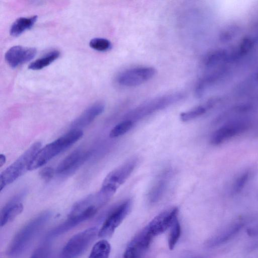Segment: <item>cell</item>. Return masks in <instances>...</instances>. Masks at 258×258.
<instances>
[{
    "instance_id": "9c48e42d",
    "label": "cell",
    "mask_w": 258,
    "mask_h": 258,
    "mask_svg": "<svg viewBox=\"0 0 258 258\" xmlns=\"http://www.w3.org/2000/svg\"><path fill=\"white\" fill-rule=\"evenodd\" d=\"M153 237L146 226L129 242L123 257L141 258L149 248Z\"/></svg>"
},
{
    "instance_id": "7402d4cb",
    "label": "cell",
    "mask_w": 258,
    "mask_h": 258,
    "mask_svg": "<svg viewBox=\"0 0 258 258\" xmlns=\"http://www.w3.org/2000/svg\"><path fill=\"white\" fill-rule=\"evenodd\" d=\"M213 105V101H209L205 105L198 106L189 110L182 112L180 114V119L183 122L193 120L206 112Z\"/></svg>"
},
{
    "instance_id": "d6a6232c",
    "label": "cell",
    "mask_w": 258,
    "mask_h": 258,
    "mask_svg": "<svg viewBox=\"0 0 258 258\" xmlns=\"http://www.w3.org/2000/svg\"><path fill=\"white\" fill-rule=\"evenodd\" d=\"M192 258H202V257H192Z\"/></svg>"
},
{
    "instance_id": "ffe728a7",
    "label": "cell",
    "mask_w": 258,
    "mask_h": 258,
    "mask_svg": "<svg viewBox=\"0 0 258 258\" xmlns=\"http://www.w3.org/2000/svg\"><path fill=\"white\" fill-rule=\"evenodd\" d=\"M59 55L60 52L58 50H51L44 56L32 62L29 65L28 69L32 70H41L57 59Z\"/></svg>"
},
{
    "instance_id": "cb8c5ba5",
    "label": "cell",
    "mask_w": 258,
    "mask_h": 258,
    "mask_svg": "<svg viewBox=\"0 0 258 258\" xmlns=\"http://www.w3.org/2000/svg\"><path fill=\"white\" fill-rule=\"evenodd\" d=\"M134 122L131 120H125L115 125L109 133L111 138H115L122 136L128 132L133 126Z\"/></svg>"
},
{
    "instance_id": "3957f363",
    "label": "cell",
    "mask_w": 258,
    "mask_h": 258,
    "mask_svg": "<svg viewBox=\"0 0 258 258\" xmlns=\"http://www.w3.org/2000/svg\"><path fill=\"white\" fill-rule=\"evenodd\" d=\"M83 136L81 129H72L55 141L40 148L34 157L29 170L40 167L79 141Z\"/></svg>"
},
{
    "instance_id": "2e32d148",
    "label": "cell",
    "mask_w": 258,
    "mask_h": 258,
    "mask_svg": "<svg viewBox=\"0 0 258 258\" xmlns=\"http://www.w3.org/2000/svg\"><path fill=\"white\" fill-rule=\"evenodd\" d=\"M23 196V192L16 195L3 208L0 215L1 227L13 221L22 213L23 205L21 201Z\"/></svg>"
},
{
    "instance_id": "44dd1931",
    "label": "cell",
    "mask_w": 258,
    "mask_h": 258,
    "mask_svg": "<svg viewBox=\"0 0 258 258\" xmlns=\"http://www.w3.org/2000/svg\"><path fill=\"white\" fill-rule=\"evenodd\" d=\"M110 251V243L106 239H101L94 245L88 258H109Z\"/></svg>"
},
{
    "instance_id": "603a6c76",
    "label": "cell",
    "mask_w": 258,
    "mask_h": 258,
    "mask_svg": "<svg viewBox=\"0 0 258 258\" xmlns=\"http://www.w3.org/2000/svg\"><path fill=\"white\" fill-rule=\"evenodd\" d=\"M168 237V244L170 250L174 249L181 234V227L177 217L171 225Z\"/></svg>"
},
{
    "instance_id": "83f0119b",
    "label": "cell",
    "mask_w": 258,
    "mask_h": 258,
    "mask_svg": "<svg viewBox=\"0 0 258 258\" xmlns=\"http://www.w3.org/2000/svg\"><path fill=\"white\" fill-rule=\"evenodd\" d=\"M48 250L47 245H41L33 252L30 258H47Z\"/></svg>"
},
{
    "instance_id": "8fae6325",
    "label": "cell",
    "mask_w": 258,
    "mask_h": 258,
    "mask_svg": "<svg viewBox=\"0 0 258 258\" xmlns=\"http://www.w3.org/2000/svg\"><path fill=\"white\" fill-rule=\"evenodd\" d=\"M248 123L244 120H235L223 125L212 135L210 143L218 145L246 131Z\"/></svg>"
},
{
    "instance_id": "d4e9b609",
    "label": "cell",
    "mask_w": 258,
    "mask_h": 258,
    "mask_svg": "<svg viewBox=\"0 0 258 258\" xmlns=\"http://www.w3.org/2000/svg\"><path fill=\"white\" fill-rule=\"evenodd\" d=\"M90 46L99 51H106L111 49L112 44L109 40L102 38H94L89 42Z\"/></svg>"
},
{
    "instance_id": "5bb4252c",
    "label": "cell",
    "mask_w": 258,
    "mask_h": 258,
    "mask_svg": "<svg viewBox=\"0 0 258 258\" xmlns=\"http://www.w3.org/2000/svg\"><path fill=\"white\" fill-rule=\"evenodd\" d=\"M183 97V94L180 92L158 97L143 104L136 109L134 113L137 114H146L170 105L180 100Z\"/></svg>"
},
{
    "instance_id": "30bf717a",
    "label": "cell",
    "mask_w": 258,
    "mask_h": 258,
    "mask_svg": "<svg viewBox=\"0 0 258 258\" xmlns=\"http://www.w3.org/2000/svg\"><path fill=\"white\" fill-rule=\"evenodd\" d=\"M245 224L243 218H239L224 227L206 242L207 247L214 248L223 245L235 237Z\"/></svg>"
},
{
    "instance_id": "52a82bcc",
    "label": "cell",
    "mask_w": 258,
    "mask_h": 258,
    "mask_svg": "<svg viewBox=\"0 0 258 258\" xmlns=\"http://www.w3.org/2000/svg\"><path fill=\"white\" fill-rule=\"evenodd\" d=\"M131 207L132 202L128 199L112 210L99 230L98 236L100 238L111 236L115 229L129 214Z\"/></svg>"
},
{
    "instance_id": "9a60e30c",
    "label": "cell",
    "mask_w": 258,
    "mask_h": 258,
    "mask_svg": "<svg viewBox=\"0 0 258 258\" xmlns=\"http://www.w3.org/2000/svg\"><path fill=\"white\" fill-rule=\"evenodd\" d=\"M36 52L35 48L16 45L6 52L5 58L11 67L15 68L32 59Z\"/></svg>"
},
{
    "instance_id": "4fadbf2b",
    "label": "cell",
    "mask_w": 258,
    "mask_h": 258,
    "mask_svg": "<svg viewBox=\"0 0 258 258\" xmlns=\"http://www.w3.org/2000/svg\"><path fill=\"white\" fill-rule=\"evenodd\" d=\"M178 209L173 207L167 209L155 216L147 225L153 236L164 233L169 228L174 220L177 217Z\"/></svg>"
},
{
    "instance_id": "836d02e7",
    "label": "cell",
    "mask_w": 258,
    "mask_h": 258,
    "mask_svg": "<svg viewBox=\"0 0 258 258\" xmlns=\"http://www.w3.org/2000/svg\"></svg>"
},
{
    "instance_id": "e0dca14e",
    "label": "cell",
    "mask_w": 258,
    "mask_h": 258,
    "mask_svg": "<svg viewBox=\"0 0 258 258\" xmlns=\"http://www.w3.org/2000/svg\"><path fill=\"white\" fill-rule=\"evenodd\" d=\"M104 108L105 105L102 102L93 103L73 121L72 129H81L88 126L104 111Z\"/></svg>"
},
{
    "instance_id": "484cf974",
    "label": "cell",
    "mask_w": 258,
    "mask_h": 258,
    "mask_svg": "<svg viewBox=\"0 0 258 258\" xmlns=\"http://www.w3.org/2000/svg\"><path fill=\"white\" fill-rule=\"evenodd\" d=\"M250 177V172L249 171H245L240 174L233 183L232 191L235 194L240 192L248 181Z\"/></svg>"
},
{
    "instance_id": "d6986e66",
    "label": "cell",
    "mask_w": 258,
    "mask_h": 258,
    "mask_svg": "<svg viewBox=\"0 0 258 258\" xmlns=\"http://www.w3.org/2000/svg\"><path fill=\"white\" fill-rule=\"evenodd\" d=\"M37 16L20 17L11 25L10 33L13 36H18L25 31L31 28L37 21Z\"/></svg>"
},
{
    "instance_id": "5b68a950",
    "label": "cell",
    "mask_w": 258,
    "mask_h": 258,
    "mask_svg": "<svg viewBox=\"0 0 258 258\" xmlns=\"http://www.w3.org/2000/svg\"><path fill=\"white\" fill-rule=\"evenodd\" d=\"M137 164L138 159L132 158L110 171L104 178L100 190L111 198L129 177Z\"/></svg>"
},
{
    "instance_id": "ba28073f",
    "label": "cell",
    "mask_w": 258,
    "mask_h": 258,
    "mask_svg": "<svg viewBox=\"0 0 258 258\" xmlns=\"http://www.w3.org/2000/svg\"><path fill=\"white\" fill-rule=\"evenodd\" d=\"M156 70L151 67H140L126 70L117 77V83L125 87H135L151 79Z\"/></svg>"
},
{
    "instance_id": "7a4b0ae2",
    "label": "cell",
    "mask_w": 258,
    "mask_h": 258,
    "mask_svg": "<svg viewBox=\"0 0 258 258\" xmlns=\"http://www.w3.org/2000/svg\"><path fill=\"white\" fill-rule=\"evenodd\" d=\"M107 202L99 191L81 200L73 205L67 219L61 223L62 229L68 232L91 218Z\"/></svg>"
},
{
    "instance_id": "f1b7e54d",
    "label": "cell",
    "mask_w": 258,
    "mask_h": 258,
    "mask_svg": "<svg viewBox=\"0 0 258 258\" xmlns=\"http://www.w3.org/2000/svg\"><path fill=\"white\" fill-rule=\"evenodd\" d=\"M55 171L50 167H45L39 172L40 176L45 180H49L53 177Z\"/></svg>"
},
{
    "instance_id": "277c9868",
    "label": "cell",
    "mask_w": 258,
    "mask_h": 258,
    "mask_svg": "<svg viewBox=\"0 0 258 258\" xmlns=\"http://www.w3.org/2000/svg\"><path fill=\"white\" fill-rule=\"evenodd\" d=\"M41 146V143L40 142L33 144L1 174V191L22 176L26 171L29 170L30 164Z\"/></svg>"
},
{
    "instance_id": "f546056e",
    "label": "cell",
    "mask_w": 258,
    "mask_h": 258,
    "mask_svg": "<svg viewBox=\"0 0 258 258\" xmlns=\"http://www.w3.org/2000/svg\"><path fill=\"white\" fill-rule=\"evenodd\" d=\"M252 45V41L249 39H245L242 41L239 50V54H242L248 51Z\"/></svg>"
},
{
    "instance_id": "4316f807",
    "label": "cell",
    "mask_w": 258,
    "mask_h": 258,
    "mask_svg": "<svg viewBox=\"0 0 258 258\" xmlns=\"http://www.w3.org/2000/svg\"><path fill=\"white\" fill-rule=\"evenodd\" d=\"M225 57H226V52L224 50L214 52L207 58L206 65L209 68L212 67Z\"/></svg>"
},
{
    "instance_id": "ac0fdd59",
    "label": "cell",
    "mask_w": 258,
    "mask_h": 258,
    "mask_svg": "<svg viewBox=\"0 0 258 258\" xmlns=\"http://www.w3.org/2000/svg\"><path fill=\"white\" fill-rule=\"evenodd\" d=\"M169 172L160 175L150 188L148 194V200L151 204L158 202L164 195L168 184Z\"/></svg>"
},
{
    "instance_id": "1f68e13d",
    "label": "cell",
    "mask_w": 258,
    "mask_h": 258,
    "mask_svg": "<svg viewBox=\"0 0 258 258\" xmlns=\"http://www.w3.org/2000/svg\"><path fill=\"white\" fill-rule=\"evenodd\" d=\"M6 161V158L5 155L1 154L0 155V167H2L3 165L5 163Z\"/></svg>"
},
{
    "instance_id": "7c38bea8",
    "label": "cell",
    "mask_w": 258,
    "mask_h": 258,
    "mask_svg": "<svg viewBox=\"0 0 258 258\" xmlns=\"http://www.w3.org/2000/svg\"><path fill=\"white\" fill-rule=\"evenodd\" d=\"M91 152L83 150H76L64 158L58 165L55 172L68 175L77 170L89 158Z\"/></svg>"
},
{
    "instance_id": "4dcf8cb0",
    "label": "cell",
    "mask_w": 258,
    "mask_h": 258,
    "mask_svg": "<svg viewBox=\"0 0 258 258\" xmlns=\"http://www.w3.org/2000/svg\"><path fill=\"white\" fill-rule=\"evenodd\" d=\"M247 234L251 237H258V224L249 227L247 229Z\"/></svg>"
},
{
    "instance_id": "6da1fadb",
    "label": "cell",
    "mask_w": 258,
    "mask_h": 258,
    "mask_svg": "<svg viewBox=\"0 0 258 258\" xmlns=\"http://www.w3.org/2000/svg\"><path fill=\"white\" fill-rule=\"evenodd\" d=\"M50 211H44L26 223L15 234L7 250V254L16 257L23 253L49 221Z\"/></svg>"
},
{
    "instance_id": "8992f818",
    "label": "cell",
    "mask_w": 258,
    "mask_h": 258,
    "mask_svg": "<svg viewBox=\"0 0 258 258\" xmlns=\"http://www.w3.org/2000/svg\"><path fill=\"white\" fill-rule=\"evenodd\" d=\"M98 232L96 227H91L73 236L63 247L61 257L76 258L80 256L98 235Z\"/></svg>"
}]
</instances>
